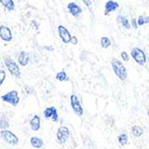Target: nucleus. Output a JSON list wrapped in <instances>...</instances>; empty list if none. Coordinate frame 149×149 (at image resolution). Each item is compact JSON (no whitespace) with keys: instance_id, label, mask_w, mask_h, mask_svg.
Returning a JSON list of instances; mask_svg holds the SVG:
<instances>
[{"instance_id":"1","label":"nucleus","mask_w":149,"mask_h":149,"mask_svg":"<svg viewBox=\"0 0 149 149\" xmlns=\"http://www.w3.org/2000/svg\"><path fill=\"white\" fill-rule=\"evenodd\" d=\"M111 64L112 69L117 78L121 81H125L128 79V72L123 63L117 58H113L111 62Z\"/></svg>"},{"instance_id":"2","label":"nucleus","mask_w":149,"mask_h":149,"mask_svg":"<svg viewBox=\"0 0 149 149\" xmlns=\"http://www.w3.org/2000/svg\"><path fill=\"white\" fill-rule=\"evenodd\" d=\"M4 63L6 70L13 77H15L16 79H21L22 72L20 69V65L17 63V62H15L10 56H6L4 59Z\"/></svg>"},{"instance_id":"3","label":"nucleus","mask_w":149,"mask_h":149,"mask_svg":"<svg viewBox=\"0 0 149 149\" xmlns=\"http://www.w3.org/2000/svg\"><path fill=\"white\" fill-rule=\"evenodd\" d=\"M130 56L135 63L139 66H144L147 62V57L145 51L138 47H135L130 50Z\"/></svg>"},{"instance_id":"4","label":"nucleus","mask_w":149,"mask_h":149,"mask_svg":"<svg viewBox=\"0 0 149 149\" xmlns=\"http://www.w3.org/2000/svg\"><path fill=\"white\" fill-rule=\"evenodd\" d=\"M1 99L3 102L7 103L9 104H11L12 106L15 107L19 104L20 103V97H19V93L17 90H11L4 95L1 96Z\"/></svg>"},{"instance_id":"5","label":"nucleus","mask_w":149,"mask_h":149,"mask_svg":"<svg viewBox=\"0 0 149 149\" xmlns=\"http://www.w3.org/2000/svg\"><path fill=\"white\" fill-rule=\"evenodd\" d=\"M0 137L1 139L10 146H17L19 144V138L13 131L9 130H0Z\"/></svg>"},{"instance_id":"6","label":"nucleus","mask_w":149,"mask_h":149,"mask_svg":"<svg viewBox=\"0 0 149 149\" xmlns=\"http://www.w3.org/2000/svg\"><path fill=\"white\" fill-rule=\"evenodd\" d=\"M70 104H71V107H72L73 113L77 116H79V117L83 116L84 109H83L82 105H81V104H80L79 97L77 96L76 94L71 95V97H70Z\"/></svg>"},{"instance_id":"7","label":"nucleus","mask_w":149,"mask_h":149,"mask_svg":"<svg viewBox=\"0 0 149 149\" xmlns=\"http://www.w3.org/2000/svg\"><path fill=\"white\" fill-rule=\"evenodd\" d=\"M71 137L70 129L67 126H60L56 131V140L60 145H64L67 143Z\"/></svg>"},{"instance_id":"8","label":"nucleus","mask_w":149,"mask_h":149,"mask_svg":"<svg viewBox=\"0 0 149 149\" xmlns=\"http://www.w3.org/2000/svg\"><path fill=\"white\" fill-rule=\"evenodd\" d=\"M43 115L46 119H51L54 123H58L59 120V114L56 107L55 106H48L43 112Z\"/></svg>"},{"instance_id":"9","label":"nucleus","mask_w":149,"mask_h":149,"mask_svg":"<svg viewBox=\"0 0 149 149\" xmlns=\"http://www.w3.org/2000/svg\"><path fill=\"white\" fill-rule=\"evenodd\" d=\"M57 31H58L59 38H61L63 43L69 44L70 43V39L72 38V34L69 31V30L67 29L65 26H63V25H59L57 27Z\"/></svg>"},{"instance_id":"10","label":"nucleus","mask_w":149,"mask_h":149,"mask_svg":"<svg viewBox=\"0 0 149 149\" xmlns=\"http://www.w3.org/2000/svg\"><path fill=\"white\" fill-rule=\"evenodd\" d=\"M12 30L6 25H0V38L4 42H11L13 40Z\"/></svg>"},{"instance_id":"11","label":"nucleus","mask_w":149,"mask_h":149,"mask_svg":"<svg viewBox=\"0 0 149 149\" xmlns=\"http://www.w3.org/2000/svg\"><path fill=\"white\" fill-rule=\"evenodd\" d=\"M67 10L69 11V13L73 17L76 18H78L81 15V13H82V8L75 2H70L67 5Z\"/></svg>"},{"instance_id":"12","label":"nucleus","mask_w":149,"mask_h":149,"mask_svg":"<svg viewBox=\"0 0 149 149\" xmlns=\"http://www.w3.org/2000/svg\"><path fill=\"white\" fill-rule=\"evenodd\" d=\"M120 7L118 2L113 1V0H108L104 4V15H109L111 13L115 12Z\"/></svg>"},{"instance_id":"13","label":"nucleus","mask_w":149,"mask_h":149,"mask_svg":"<svg viewBox=\"0 0 149 149\" xmlns=\"http://www.w3.org/2000/svg\"><path fill=\"white\" fill-rule=\"evenodd\" d=\"M30 60H31V57H30V55L27 52L25 51H21L19 54H18V57H17V63L21 66H27L30 63Z\"/></svg>"},{"instance_id":"14","label":"nucleus","mask_w":149,"mask_h":149,"mask_svg":"<svg viewBox=\"0 0 149 149\" xmlns=\"http://www.w3.org/2000/svg\"><path fill=\"white\" fill-rule=\"evenodd\" d=\"M30 127H31V130L32 131H38L41 128V118H40L39 115H33L32 118L30 120Z\"/></svg>"},{"instance_id":"15","label":"nucleus","mask_w":149,"mask_h":149,"mask_svg":"<svg viewBox=\"0 0 149 149\" xmlns=\"http://www.w3.org/2000/svg\"><path fill=\"white\" fill-rule=\"evenodd\" d=\"M30 143L32 147L36 148V149H40L44 146V140L37 136H33L30 139Z\"/></svg>"},{"instance_id":"16","label":"nucleus","mask_w":149,"mask_h":149,"mask_svg":"<svg viewBox=\"0 0 149 149\" xmlns=\"http://www.w3.org/2000/svg\"><path fill=\"white\" fill-rule=\"evenodd\" d=\"M117 22L123 27L124 29H126V30H130V21H129V19L126 17V16H123V15H118L117 16Z\"/></svg>"},{"instance_id":"17","label":"nucleus","mask_w":149,"mask_h":149,"mask_svg":"<svg viewBox=\"0 0 149 149\" xmlns=\"http://www.w3.org/2000/svg\"><path fill=\"white\" fill-rule=\"evenodd\" d=\"M0 4H1L6 10L12 12L15 9V4L13 0H0Z\"/></svg>"},{"instance_id":"18","label":"nucleus","mask_w":149,"mask_h":149,"mask_svg":"<svg viewBox=\"0 0 149 149\" xmlns=\"http://www.w3.org/2000/svg\"><path fill=\"white\" fill-rule=\"evenodd\" d=\"M131 133L135 138H140L144 134V129L139 125H133L131 127Z\"/></svg>"},{"instance_id":"19","label":"nucleus","mask_w":149,"mask_h":149,"mask_svg":"<svg viewBox=\"0 0 149 149\" xmlns=\"http://www.w3.org/2000/svg\"><path fill=\"white\" fill-rule=\"evenodd\" d=\"M10 127L9 120L6 115H2L0 117V129L1 130H8Z\"/></svg>"},{"instance_id":"20","label":"nucleus","mask_w":149,"mask_h":149,"mask_svg":"<svg viewBox=\"0 0 149 149\" xmlns=\"http://www.w3.org/2000/svg\"><path fill=\"white\" fill-rule=\"evenodd\" d=\"M56 80L60 81V82H64V81H68L69 80V77L67 75L66 72L65 71H61V72H58L56 74Z\"/></svg>"},{"instance_id":"21","label":"nucleus","mask_w":149,"mask_h":149,"mask_svg":"<svg viewBox=\"0 0 149 149\" xmlns=\"http://www.w3.org/2000/svg\"><path fill=\"white\" fill-rule=\"evenodd\" d=\"M112 45V41L111 39L108 38V37H102L101 39H100V46L102 48H104V49H107L109 48Z\"/></svg>"},{"instance_id":"22","label":"nucleus","mask_w":149,"mask_h":149,"mask_svg":"<svg viewBox=\"0 0 149 149\" xmlns=\"http://www.w3.org/2000/svg\"><path fill=\"white\" fill-rule=\"evenodd\" d=\"M117 139H118V142L120 146H126L129 142V137H128V135L126 133H121L120 134L119 136L117 137Z\"/></svg>"},{"instance_id":"23","label":"nucleus","mask_w":149,"mask_h":149,"mask_svg":"<svg viewBox=\"0 0 149 149\" xmlns=\"http://www.w3.org/2000/svg\"><path fill=\"white\" fill-rule=\"evenodd\" d=\"M149 22V17L148 16H145V15H139L137 18V23L138 26H143L145 24H147Z\"/></svg>"},{"instance_id":"24","label":"nucleus","mask_w":149,"mask_h":149,"mask_svg":"<svg viewBox=\"0 0 149 149\" xmlns=\"http://www.w3.org/2000/svg\"><path fill=\"white\" fill-rule=\"evenodd\" d=\"M6 79V72L4 69H0V87L3 85Z\"/></svg>"},{"instance_id":"25","label":"nucleus","mask_w":149,"mask_h":149,"mask_svg":"<svg viewBox=\"0 0 149 149\" xmlns=\"http://www.w3.org/2000/svg\"><path fill=\"white\" fill-rule=\"evenodd\" d=\"M120 57L123 62H129L130 61V56L126 51H123L120 53Z\"/></svg>"},{"instance_id":"26","label":"nucleus","mask_w":149,"mask_h":149,"mask_svg":"<svg viewBox=\"0 0 149 149\" xmlns=\"http://www.w3.org/2000/svg\"><path fill=\"white\" fill-rule=\"evenodd\" d=\"M130 28H133L134 30H137L139 28L138 26V23H137V19L136 18H132L130 22Z\"/></svg>"},{"instance_id":"27","label":"nucleus","mask_w":149,"mask_h":149,"mask_svg":"<svg viewBox=\"0 0 149 149\" xmlns=\"http://www.w3.org/2000/svg\"><path fill=\"white\" fill-rule=\"evenodd\" d=\"M70 43L72 44V45H77L79 43V40H78V38L76 36H72L71 39H70Z\"/></svg>"},{"instance_id":"28","label":"nucleus","mask_w":149,"mask_h":149,"mask_svg":"<svg viewBox=\"0 0 149 149\" xmlns=\"http://www.w3.org/2000/svg\"><path fill=\"white\" fill-rule=\"evenodd\" d=\"M25 91H26V93L28 94V95H31V94H33V92H34L33 88H32L31 87H30V86H26V87H25Z\"/></svg>"},{"instance_id":"29","label":"nucleus","mask_w":149,"mask_h":149,"mask_svg":"<svg viewBox=\"0 0 149 149\" xmlns=\"http://www.w3.org/2000/svg\"><path fill=\"white\" fill-rule=\"evenodd\" d=\"M31 27H33L35 31H38V28H39V25L38 24V22L36 21H32L31 23Z\"/></svg>"},{"instance_id":"30","label":"nucleus","mask_w":149,"mask_h":149,"mask_svg":"<svg viewBox=\"0 0 149 149\" xmlns=\"http://www.w3.org/2000/svg\"><path fill=\"white\" fill-rule=\"evenodd\" d=\"M82 2L87 7H91L92 6V0H82Z\"/></svg>"},{"instance_id":"31","label":"nucleus","mask_w":149,"mask_h":149,"mask_svg":"<svg viewBox=\"0 0 149 149\" xmlns=\"http://www.w3.org/2000/svg\"><path fill=\"white\" fill-rule=\"evenodd\" d=\"M43 48L44 49H46L47 51H48V52H53L54 51V49H55V48H54V47L53 46H44L43 47Z\"/></svg>"}]
</instances>
